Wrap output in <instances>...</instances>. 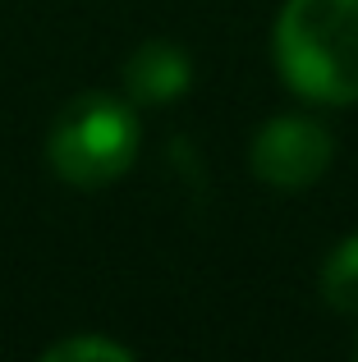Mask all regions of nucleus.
Here are the masks:
<instances>
[{"label": "nucleus", "instance_id": "423d86ee", "mask_svg": "<svg viewBox=\"0 0 358 362\" xmlns=\"http://www.w3.org/2000/svg\"><path fill=\"white\" fill-rule=\"evenodd\" d=\"M46 362H129L134 354H129L125 344H115V339H101V335H79V339H64V344H51L42 354Z\"/></svg>", "mask_w": 358, "mask_h": 362}, {"label": "nucleus", "instance_id": "20e7f679", "mask_svg": "<svg viewBox=\"0 0 358 362\" xmlns=\"http://www.w3.org/2000/svg\"><path fill=\"white\" fill-rule=\"evenodd\" d=\"M125 83H129V101L138 106H166V101L184 97L193 69H188V55L171 42H147L143 51L129 55L125 64Z\"/></svg>", "mask_w": 358, "mask_h": 362}, {"label": "nucleus", "instance_id": "7ed1b4c3", "mask_svg": "<svg viewBox=\"0 0 358 362\" xmlns=\"http://www.w3.org/2000/svg\"><path fill=\"white\" fill-rule=\"evenodd\" d=\"M331 165V133L304 115H280L253 138V175L271 188H308Z\"/></svg>", "mask_w": 358, "mask_h": 362}, {"label": "nucleus", "instance_id": "f257e3e1", "mask_svg": "<svg viewBox=\"0 0 358 362\" xmlns=\"http://www.w3.org/2000/svg\"><path fill=\"white\" fill-rule=\"evenodd\" d=\"M271 46L280 78L304 101H358V0H289Z\"/></svg>", "mask_w": 358, "mask_h": 362}, {"label": "nucleus", "instance_id": "f03ea898", "mask_svg": "<svg viewBox=\"0 0 358 362\" xmlns=\"http://www.w3.org/2000/svg\"><path fill=\"white\" fill-rule=\"evenodd\" d=\"M138 110L106 92H88L55 119L46 156L51 170L74 188H106L138 160Z\"/></svg>", "mask_w": 358, "mask_h": 362}, {"label": "nucleus", "instance_id": "39448f33", "mask_svg": "<svg viewBox=\"0 0 358 362\" xmlns=\"http://www.w3.org/2000/svg\"><path fill=\"white\" fill-rule=\"evenodd\" d=\"M322 298L335 312L358 317V234H350L340 247L331 252V262L322 266Z\"/></svg>", "mask_w": 358, "mask_h": 362}, {"label": "nucleus", "instance_id": "0eeeda50", "mask_svg": "<svg viewBox=\"0 0 358 362\" xmlns=\"http://www.w3.org/2000/svg\"><path fill=\"white\" fill-rule=\"evenodd\" d=\"M354 354H358V344H354Z\"/></svg>", "mask_w": 358, "mask_h": 362}]
</instances>
